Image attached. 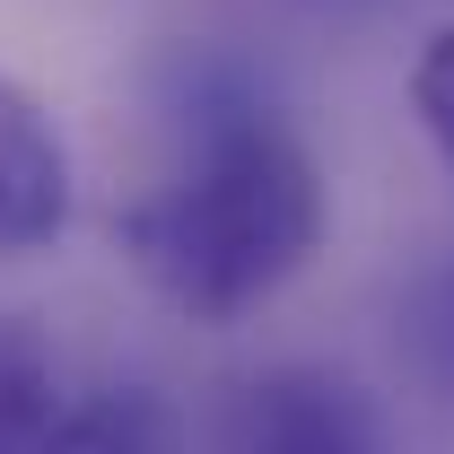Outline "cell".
Instances as JSON below:
<instances>
[{
  "instance_id": "cell-7",
  "label": "cell",
  "mask_w": 454,
  "mask_h": 454,
  "mask_svg": "<svg viewBox=\"0 0 454 454\" xmlns=\"http://www.w3.org/2000/svg\"><path fill=\"white\" fill-rule=\"evenodd\" d=\"M411 114H419L428 149H437L446 175H454V27H437V35L411 53Z\"/></svg>"
},
{
  "instance_id": "cell-3",
  "label": "cell",
  "mask_w": 454,
  "mask_h": 454,
  "mask_svg": "<svg viewBox=\"0 0 454 454\" xmlns=\"http://www.w3.org/2000/svg\"><path fill=\"white\" fill-rule=\"evenodd\" d=\"M70 227V140L35 88L0 70V262L44 254Z\"/></svg>"
},
{
  "instance_id": "cell-5",
  "label": "cell",
  "mask_w": 454,
  "mask_h": 454,
  "mask_svg": "<svg viewBox=\"0 0 454 454\" xmlns=\"http://www.w3.org/2000/svg\"><path fill=\"white\" fill-rule=\"evenodd\" d=\"M61 411V358L27 315H0V454H27Z\"/></svg>"
},
{
  "instance_id": "cell-4",
  "label": "cell",
  "mask_w": 454,
  "mask_h": 454,
  "mask_svg": "<svg viewBox=\"0 0 454 454\" xmlns=\"http://www.w3.org/2000/svg\"><path fill=\"white\" fill-rule=\"evenodd\" d=\"M27 454H184V419L158 385H97L61 402Z\"/></svg>"
},
{
  "instance_id": "cell-2",
  "label": "cell",
  "mask_w": 454,
  "mask_h": 454,
  "mask_svg": "<svg viewBox=\"0 0 454 454\" xmlns=\"http://www.w3.org/2000/svg\"><path fill=\"white\" fill-rule=\"evenodd\" d=\"M210 454H385V419L358 376L280 358L227 385L210 419Z\"/></svg>"
},
{
  "instance_id": "cell-6",
  "label": "cell",
  "mask_w": 454,
  "mask_h": 454,
  "mask_svg": "<svg viewBox=\"0 0 454 454\" xmlns=\"http://www.w3.org/2000/svg\"><path fill=\"white\" fill-rule=\"evenodd\" d=\"M394 340H402V358H411V376L437 385V394L454 402V254H446V262H428L419 280L402 288Z\"/></svg>"
},
{
  "instance_id": "cell-1",
  "label": "cell",
  "mask_w": 454,
  "mask_h": 454,
  "mask_svg": "<svg viewBox=\"0 0 454 454\" xmlns=\"http://www.w3.org/2000/svg\"><path fill=\"white\" fill-rule=\"evenodd\" d=\"M167 122L175 167L114 210V245L175 315L236 324L315 262L333 227L324 167L297 122L254 88V70L210 53H184L167 70Z\"/></svg>"
}]
</instances>
